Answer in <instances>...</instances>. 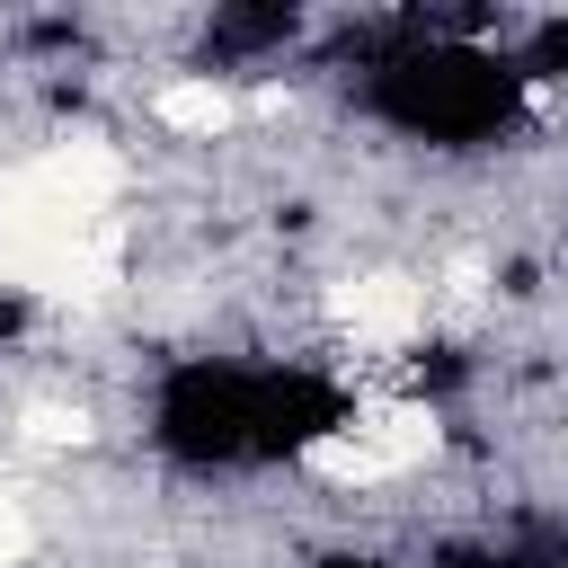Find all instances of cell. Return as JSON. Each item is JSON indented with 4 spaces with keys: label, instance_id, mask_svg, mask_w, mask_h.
Returning a JSON list of instances; mask_svg holds the SVG:
<instances>
[{
    "label": "cell",
    "instance_id": "obj_6",
    "mask_svg": "<svg viewBox=\"0 0 568 568\" xmlns=\"http://www.w3.org/2000/svg\"><path fill=\"white\" fill-rule=\"evenodd\" d=\"M18 435L27 444H44V453H80L98 426H89V408H62V399H36L27 417H18Z\"/></svg>",
    "mask_w": 568,
    "mask_h": 568
},
{
    "label": "cell",
    "instance_id": "obj_2",
    "mask_svg": "<svg viewBox=\"0 0 568 568\" xmlns=\"http://www.w3.org/2000/svg\"><path fill=\"white\" fill-rule=\"evenodd\" d=\"M328 311H337V328H346L355 346L390 355V346H408V337L426 328V284L399 275V266H373V275H346V284L328 293Z\"/></svg>",
    "mask_w": 568,
    "mask_h": 568
},
{
    "label": "cell",
    "instance_id": "obj_3",
    "mask_svg": "<svg viewBox=\"0 0 568 568\" xmlns=\"http://www.w3.org/2000/svg\"><path fill=\"white\" fill-rule=\"evenodd\" d=\"M346 435L382 462V479H408V470H426V462L444 453V417H435L426 399H364V408L346 417Z\"/></svg>",
    "mask_w": 568,
    "mask_h": 568
},
{
    "label": "cell",
    "instance_id": "obj_7",
    "mask_svg": "<svg viewBox=\"0 0 568 568\" xmlns=\"http://www.w3.org/2000/svg\"><path fill=\"white\" fill-rule=\"evenodd\" d=\"M27 559H36V515H27V497L0 488V568H27Z\"/></svg>",
    "mask_w": 568,
    "mask_h": 568
},
{
    "label": "cell",
    "instance_id": "obj_4",
    "mask_svg": "<svg viewBox=\"0 0 568 568\" xmlns=\"http://www.w3.org/2000/svg\"><path fill=\"white\" fill-rule=\"evenodd\" d=\"M151 124L160 133H186V142H222L240 124V89H222L213 71H178L151 89Z\"/></svg>",
    "mask_w": 568,
    "mask_h": 568
},
{
    "label": "cell",
    "instance_id": "obj_5",
    "mask_svg": "<svg viewBox=\"0 0 568 568\" xmlns=\"http://www.w3.org/2000/svg\"><path fill=\"white\" fill-rule=\"evenodd\" d=\"M302 479H320V488H337V497H355V488H382V462L346 435V426H320L311 444H302Z\"/></svg>",
    "mask_w": 568,
    "mask_h": 568
},
{
    "label": "cell",
    "instance_id": "obj_8",
    "mask_svg": "<svg viewBox=\"0 0 568 568\" xmlns=\"http://www.w3.org/2000/svg\"><path fill=\"white\" fill-rule=\"evenodd\" d=\"M0 284H9V275H0Z\"/></svg>",
    "mask_w": 568,
    "mask_h": 568
},
{
    "label": "cell",
    "instance_id": "obj_1",
    "mask_svg": "<svg viewBox=\"0 0 568 568\" xmlns=\"http://www.w3.org/2000/svg\"><path fill=\"white\" fill-rule=\"evenodd\" d=\"M115 195H124V160L98 133H71V142H53L36 160H9L0 169V275L18 284L27 266H44L62 248L106 240Z\"/></svg>",
    "mask_w": 568,
    "mask_h": 568
}]
</instances>
